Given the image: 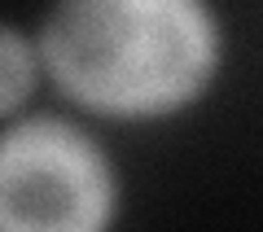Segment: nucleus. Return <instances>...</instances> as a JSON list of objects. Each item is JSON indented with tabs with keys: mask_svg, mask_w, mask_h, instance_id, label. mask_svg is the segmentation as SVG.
Instances as JSON below:
<instances>
[{
	"mask_svg": "<svg viewBox=\"0 0 263 232\" xmlns=\"http://www.w3.org/2000/svg\"><path fill=\"white\" fill-rule=\"evenodd\" d=\"M31 31L48 88L92 123L180 119L228 66L224 13L206 0H62Z\"/></svg>",
	"mask_w": 263,
	"mask_h": 232,
	"instance_id": "nucleus-1",
	"label": "nucleus"
},
{
	"mask_svg": "<svg viewBox=\"0 0 263 232\" xmlns=\"http://www.w3.org/2000/svg\"><path fill=\"white\" fill-rule=\"evenodd\" d=\"M123 171L88 119L31 110L0 123V232H119Z\"/></svg>",
	"mask_w": 263,
	"mask_h": 232,
	"instance_id": "nucleus-2",
	"label": "nucleus"
},
{
	"mask_svg": "<svg viewBox=\"0 0 263 232\" xmlns=\"http://www.w3.org/2000/svg\"><path fill=\"white\" fill-rule=\"evenodd\" d=\"M44 62L35 48V31L22 22H0V123H13L35 110V92L44 88Z\"/></svg>",
	"mask_w": 263,
	"mask_h": 232,
	"instance_id": "nucleus-3",
	"label": "nucleus"
}]
</instances>
